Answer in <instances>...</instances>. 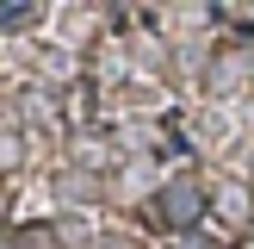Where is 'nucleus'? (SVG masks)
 Masks as SVG:
<instances>
[{
	"instance_id": "nucleus-2",
	"label": "nucleus",
	"mask_w": 254,
	"mask_h": 249,
	"mask_svg": "<svg viewBox=\"0 0 254 249\" xmlns=\"http://www.w3.org/2000/svg\"><path fill=\"white\" fill-rule=\"evenodd\" d=\"M31 19H37L31 6H0V25H31Z\"/></svg>"
},
{
	"instance_id": "nucleus-1",
	"label": "nucleus",
	"mask_w": 254,
	"mask_h": 249,
	"mask_svg": "<svg viewBox=\"0 0 254 249\" xmlns=\"http://www.w3.org/2000/svg\"><path fill=\"white\" fill-rule=\"evenodd\" d=\"M155 212H161L168 231H192V224L205 218V193H198V181H168L161 199H155Z\"/></svg>"
},
{
	"instance_id": "nucleus-3",
	"label": "nucleus",
	"mask_w": 254,
	"mask_h": 249,
	"mask_svg": "<svg viewBox=\"0 0 254 249\" xmlns=\"http://www.w3.org/2000/svg\"><path fill=\"white\" fill-rule=\"evenodd\" d=\"M0 249H12V237H6V224H0Z\"/></svg>"
}]
</instances>
